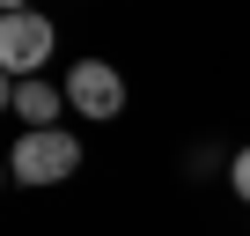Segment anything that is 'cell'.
<instances>
[{
  "mask_svg": "<svg viewBox=\"0 0 250 236\" xmlns=\"http://www.w3.org/2000/svg\"><path fill=\"white\" fill-rule=\"evenodd\" d=\"M81 170V141L66 133V126H22V141L8 148V177L15 185H66Z\"/></svg>",
  "mask_w": 250,
  "mask_h": 236,
  "instance_id": "cell-1",
  "label": "cell"
},
{
  "mask_svg": "<svg viewBox=\"0 0 250 236\" xmlns=\"http://www.w3.org/2000/svg\"><path fill=\"white\" fill-rule=\"evenodd\" d=\"M52 45H59L52 15H37V8H15V15H0V74H15V81L44 74Z\"/></svg>",
  "mask_w": 250,
  "mask_h": 236,
  "instance_id": "cell-2",
  "label": "cell"
},
{
  "mask_svg": "<svg viewBox=\"0 0 250 236\" xmlns=\"http://www.w3.org/2000/svg\"><path fill=\"white\" fill-rule=\"evenodd\" d=\"M59 89H66V111L74 118H96V126H110V118L125 111V74L110 59H74Z\"/></svg>",
  "mask_w": 250,
  "mask_h": 236,
  "instance_id": "cell-3",
  "label": "cell"
},
{
  "mask_svg": "<svg viewBox=\"0 0 250 236\" xmlns=\"http://www.w3.org/2000/svg\"><path fill=\"white\" fill-rule=\"evenodd\" d=\"M59 111H66V89H52L44 74L15 81V118L22 126H59Z\"/></svg>",
  "mask_w": 250,
  "mask_h": 236,
  "instance_id": "cell-4",
  "label": "cell"
},
{
  "mask_svg": "<svg viewBox=\"0 0 250 236\" xmlns=\"http://www.w3.org/2000/svg\"><path fill=\"white\" fill-rule=\"evenodd\" d=\"M228 192L250 207V148H235V163H228Z\"/></svg>",
  "mask_w": 250,
  "mask_h": 236,
  "instance_id": "cell-5",
  "label": "cell"
},
{
  "mask_svg": "<svg viewBox=\"0 0 250 236\" xmlns=\"http://www.w3.org/2000/svg\"><path fill=\"white\" fill-rule=\"evenodd\" d=\"M0 111H15V74H0Z\"/></svg>",
  "mask_w": 250,
  "mask_h": 236,
  "instance_id": "cell-6",
  "label": "cell"
},
{
  "mask_svg": "<svg viewBox=\"0 0 250 236\" xmlns=\"http://www.w3.org/2000/svg\"><path fill=\"white\" fill-rule=\"evenodd\" d=\"M15 8H30V0H0V15H15Z\"/></svg>",
  "mask_w": 250,
  "mask_h": 236,
  "instance_id": "cell-7",
  "label": "cell"
},
{
  "mask_svg": "<svg viewBox=\"0 0 250 236\" xmlns=\"http://www.w3.org/2000/svg\"><path fill=\"white\" fill-rule=\"evenodd\" d=\"M0 185H8V155H0Z\"/></svg>",
  "mask_w": 250,
  "mask_h": 236,
  "instance_id": "cell-8",
  "label": "cell"
}]
</instances>
